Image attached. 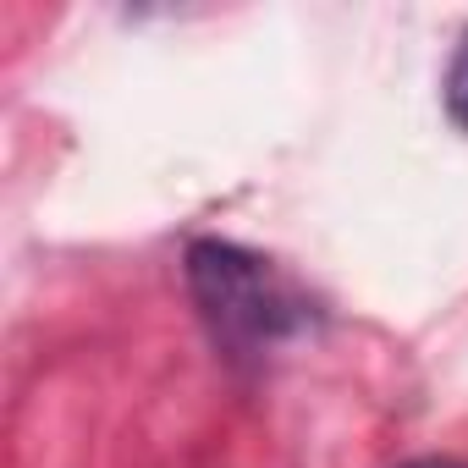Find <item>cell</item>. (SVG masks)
Returning <instances> with one entry per match:
<instances>
[{
	"label": "cell",
	"mask_w": 468,
	"mask_h": 468,
	"mask_svg": "<svg viewBox=\"0 0 468 468\" xmlns=\"http://www.w3.org/2000/svg\"><path fill=\"white\" fill-rule=\"evenodd\" d=\"M187 292H193L209 336L231 358L271 353L309 320V303L271 260L226 243V238H198L187 249Z\"/></svg>",
	"instance_id": "6da1fadb"
},
{
	"label": "cell",
	"mask_w": 468,
	"mask_h": 468,
	"mask_svg": "<svg viewBox=\"0 0 468 468\" xmlns=\"http://www.w3.org/2000/svg\"><path fill=\"white\" fill-rule=\"evenodd\" d=\"M441 100H446V116L468 133V28L452 50V67H446V83H441Z\"/></svg>",
	"instance_id": "7a4b0ae2"
},
{
	"label": "cell",
	"mask_w": 468,
	"mask_h": 468,
	"mask_svg": "<svg viewBox=\"0 0 468 468\" xmlns=\"http://www.w3.org/2000/svg\"><path fill=\"white\" fill-rule=\"evenodd\" d=\"M402 468H463V463H452V457H413V463H402Z\"/></svg>",
	"instance_id": "3957f363"
}]
</instances>
